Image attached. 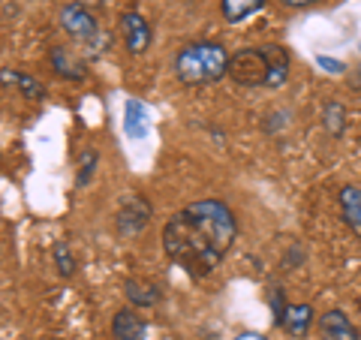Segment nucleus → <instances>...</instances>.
<instances>
[{
    "label": "nucleus",
    "instance_id": "obj_1",
    "mask_svg": "<svg viewBox=\"0 0 361 340\" xmlns=\"http://www.w3.org/2000/svg\"><path fill=\"white\" fill-rule=\"evenodd\" d=\"M238 238V220L220 199H202L163 226V250L193 280L208 277Z\"/></svg>",
    "mask_w": 361,
    "mask_h": 340
},
{
    "label": "nucleus",
    "instance_id": "obj_2",
    "mask_svg": "<svg viewBox=\"0 0 361 340\" xmlns=\"http://www.w3.org/2000/svg\"><path fill=\"white\" fill-rule=\"evenodd\" d=\"M229 61L232 54L220 42H211V40L190 42L175 54V75L180 85H190V87L214 85L223 75H229Z\"/></svg>",
    "mask_w": 361,
    "mask_h": 340
},
{
    "label": "nucleus",
    "instance_id": "obj_3",
    "mask_svg": "<svg viewBox=\"0 0 361 340\" xmlns=\"http://www.w3.org/2000/svg\"><path fill=\"white\" fill-rule=\"evenodd\" d=\"M229 78L244 87H268L271 66L265 49H238L229 61Z\"/></svg>",
    "mask_w": 361,
    "mask_h": 340
},
{
    "label": "nucleus",
    "instance_id": "obj_4",
    "mask_svg": "<svg viewBox=\"0 0 361 340\" xmlns=\"http://www.w3.org/2000/svg\"><path fill=\"white\" fill-rule=\"evenodd\" d=\"M151 205L148 199L139 196V193H133V196H127L121 202V208L115 214V226H118V235L121 238H135L145 226L151 223Z\"/></svg>",
    "mask_w": 361,
    "mask_h": 340
},
{
    "label": "nucleus",
    "instance_id": "obj_5",
    "mask_svg": "<svg viewBox=\"0 0 361 340\" xmlns=\"http://www.w3.org/2000/svg\"><path fill=\"white\" fill-rule=\"evenodd\" d=\"M118 28H121L123 45H127L130 54H145V51L151 49L154 30H151V25L139 13H133V9H130V13H123L121 21H118Z\"/></svg>",
    "mask_w": 361,
    "mask_h": 340
},
{
    "label": "nucleus",
    "instance_id": "obj_6",
    "mask_svg": "<svg viewBox=\"0 0 361 340\" xmlns=\"http://www.w3.org/2000/svg\"><path fill=\"white\" fill-rule=\"evenodd\" d=\"M61 28L70 33L73 40H82V42H90V40H97V18L87 13V9L82 4H66L61 9Z\"/></svg>",
    "mask_w": 361,
    "mask_h": 340
},
{
    "label": "nucleus",
    "instance_id": "obj_7",
    "mask_svg": "<svg viewBox=\"0 0 361 340\" xmlns=\"http://www.w3.org/2000/svg\"><path fill=\"white\" fill-rule=\"evenodd\" d=\"M111 337L115 340H145L148 337V322L145 316H139L135 308H123L111 320Z\"/></svg>",
    "mask_w": 361,
    "mask_h": 340
},
{
    "label": "nucleus",
    "instance_id": "obj_8",
    "mask_svg": "<svg viewBox=\"0 0 361 340\" xmlns=\"http://www.w3.org/2000/svg\"><path fill=\"white\" fill-rule=\"evenodd\" d=\"M319 332H322V340H361L358 328L349 322V316L343 310H325L319 316Z\"/></svg>",
    "mask_w": 361,
    "mask_h": 340
},
{
    "label": "nucleus",
    "instance_id": "obj_9",
    "mask_svg": "<svg viewBox=\"0 0 361 340\" xmlns=\"http://www.w3.org/2000/svg\"><path fill=\"white\" fill-rule=\"evenodd\" d=\"M123 296H127L130 308H135V310H148V308H154V304L160 301V286H157V283H151V280L133 277V280L123 283Z\"/></svg>",
    "mask_w": 361,
    "mask_h": 340
},
{
    "label": "nucleus",
    "instance_id": "obj_10",
    "mask_svg": "<svg viewBox=\"0 0 361 340\" xmlns=\"http://www.w3.org/2000/svg\"><path fill=\"white\" fill-rule=\"evenodd\" d=\"M49 63H51V70L63 75V78H70V82H85L87 78V63L85 61H78L73 51H66V49H54L49 54Z\"/></svg>",
    "mask_w": 361,
    "mask_h": 340
},
{
    "label": "nucleus",
    "instance_id": "obj_11",
    "mask_svg": "<svg viewBox=\"0 0 361 340\" xmlns=\"http://www.w3.org/2000/svg\"><path fill=\"white\" fill-rule=\"evenodd\" d=\"M316 320H319V316L313 313L310 304H289V310L283 316V325H280V328H283L289 337H304L313 328Z\"/></svg>",
    "mask_w": 361,
    "mask_h": 340
},
{
    "label": "nucleus",
    "instance_id": "obj_12",
    "mask_svg": "<svg viewBox=\"0 0 361 340\" xmlns=\"http://www.w3.org/2000/svg\"><path fill=\"white\" fill-rule=\"evenodd\" d=\"M123 133L130 139H145L151 133V118H148V109H145L139 99H127L123 106Z\"/></svg>",
    "mask_w": 361,
    "mask_h": 340
},
{
    "label": "nucleus",
    "instance_id": "obj_13",
    "mask_svg": "<svg viewBox=\"0 0 361 340\" xmlns=\"http://www.w3.org/2000/svg\"><path fill=\"white\" fill-rule=\"evenodd\" d=\"M337 202H341L343 223L361 238V187L346 184V187L341 190V196H337Z\"/></svg>",
    "mask_w": 361,
    "mask_h": 340
},
{
    "label": "nucleus",
    "instance_id": "obj_14",
    "mask_svg": "<svg viewBox=\"0 0 361 340\" xmlns=\"http://www.w3.org/2000/svg\"><path fill=\"white\" fill-rule=\"evenodd\" d=\"M262 9H265V0H220V13L229 25H241V21L262 13Z\"/></svg>",
    "mask_w": 361,
    "mask_h": 340
},
{
    "label": "nucleus",
    "instance_id": "obj_15",
    "mask_svg": "<svg viewBox=\"0 0 361 340\" xmlns=\"http://www.w3.org/2000/svg\"><path fill=\"white\" fill-rule=\"evenodd\" d=\"M262 49L268 54V66H271L268 87H283L289 78V51L283 45H262Z\"/></svg>",
    "mask_w": 361,
    "mask_h": 340
},
{
    "label": "nucleus",
    "instance_id": "obj_16",
    "mask_svg": "<svg viewBox=\"0 0 361 340\" xmlns=\"http://www.w3.org/2000/svg\"><path fill=\"white\" fill-rule=\"evenodd\" d=\"M322 127L329 130V135H334V139H341V135L346 133V109L341 99H331L329 106H325L322 111Z\"/></svg>",
    "mask_w": 361,
    "mask_h": 340
},
{
    "label": "nucleus",
    "instance_id": "obj_17",
    "mask_svg": "<svg viewBox=\"0 0 361 340\" xmlns=\"http://www.w3.org/2000/svg\"><path fill=\"white\" fill-rule=\"evenodd\" d=\"M54 265H58L61 277H73L75 274V259L70 253V244H63V241L54 244Z\"/></svg>",
    "mask_w": 361,
    "mask_h": 340
},
{
    "label": "nucleus",
    "instance_id": "obj_18",
    "mask_svg": "<svg viewBox=\"0 0 361 340\" xmlns=\"http://www.w3.org/2000/svg\"><path fill=\"white\" fill-rule=\"evenodd\" d=\"M97 160H99V154L94 148H87L82 154V166H78V175H75V187L90 184V178H94V169H97Z\"/></svg>",
    "mask_w": 361,
    "mask_h": 340
},
{
    "label": "nucleus",
    "instance_id": "obj_19",
    "mask_svg": "<svg viewBox=\"0 0 361 340\" xmlns=\"http://www.w3.org/2000/svg\"><path fill=\"white\" fill-rule=\"evenodd\" d=\"M18 87H21V97L25 99H42L45 97V87L27 73H18Z\"/></svg>",
    "mask_w": 361,
    "mask_h": 340
},
{
    "label": "nucleus",
    "instance_id": "obj_20",
    "mask_svg": "<svg viewBox=\"0 0 361 340\" xmlns=\"http://www.w3.org/2000/svg\"><path fill=\"white\" fill-rule=\"evenodd\" d=\"M268 304H271V310H274V325H283V316L289 310V304L283 301V289H271Z\"/></svg>",
    "mask_w": 361,
    "mask_h": 340
},
{
    "label": "nucleus",
    "instance_id": "obj_21",
    "mask_svg": "<svg viewBox=\"0 0 361 340\" xmlns=\"http://www.w3.org/2000/svg\"><path fill=\"white\" fill-rule=\"evenodd\" d=\"M316 63H319L322 70L334 73V75H341V73L346 70V66H343V61H337V58H322V54H319V58H316Z\"/></svg>",
    "mask_w": 361,
    "mask_h": 340
},
{
    "label": "nucleus",
    "instance_id": "obj_22",
    "mask_svg": "<svg viewBox=\"0 0 361 340\" xmlns=\"http://www.w3.org/2000/svg\"><path fill=\"white\" fill-rule=\"evenodd\" d=\"M283 6H292V9H301V6H313L316 0H280Z\"/></svg>",
    "mask_w": 361,
    "mask_h": 340
},
{
    "label": "nucleus",
    "instance_id": "obj_23",
    "mask_svg": "<svg viewBox=\"0 0 361 340\" xmlns=\"http://www.w3.org/2000/svg\"><path fill=\"white\" fill-rule=\"evenodd\" d=\"M235 340H265V337H262V334H256V332H241Z\"/></svg>",
    "mask_w": 361,
    "mask_h": 340
}]
</instances>
